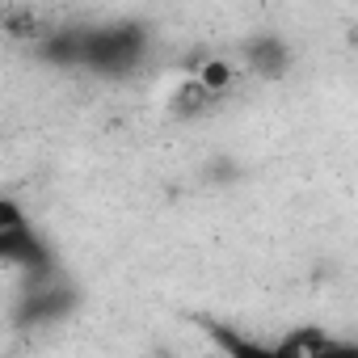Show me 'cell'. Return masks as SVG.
I'll list each match as a JSON object with an SVG mask.
<instances>
[{
  "instance_id": "3957f363",
  "label": "cell",
  "mask_w": 358,
  "mask_h": 358,
  "mask_svg": "<svg viewBox=\"0 0 358 358\" xmlns=\"http://www.w3.org/2000/svg\"><path fill=\"white\" fill-rule=\"evenodd\" d=\"M0 266H22V270H51V245L34 232V228H17V232H0Z\"/></svg>"
},
{
  "instance_id": "52a82bcc",
  "label": "cell",
  "mask_w": 358,
  "mask_h": 358,
  "mask_svg": "<svg viewBox=\"0 0 358 358\" xmlns=\"http://www.w3.org/2000/svg\"><path fill=\"white\" fill-rule=\"evenodd\" d=\"M211 101H215V97H211L199 80H186L182 89L169 97V110H173L177 118H199V114H207V110H211Z\"/></svg>"
},
{
  "instance_id": "277c9868",
  "label": "cell",
  "mask_w": 358,
  "mask_h": 358,
  "mask_svg": "<svg viewBox=\"0 0 358 358\" xmlns=\"http://www.w3.org/2000/svg\"><path fill=\"white\" fill-rule=\"evenodd\" d=\"M76 308V291L72 287H43L34 295H26V303L17 308V324H51L59 316H68Z\"/></svg>"
},
{
  "instance_id": "6da1fadb",
  "label": "cell",
  "mask_w": 358,
  "mask_h": 358,
  "mask_svg": "<svg viewBox=\"0 0 358 358\" xmlns=\"http://www.w3.org/2000/svg\"><path fill=\"white\" fill-rule=\"evenodd\" d=\"M143 51V34L135 26H114V30H89L80 34V64L76 68H97V72H118L131 68Z\"/></svg>"
},
{
  "instance_id": "30bf717a",
  "label": "cell",
  "mask_w": 358,
  "mask_h": 358,
  "mask_svg": "<svg viewBox=\"0 0 358 358\" xmlns=\"http://www.w3.org/2000/svg\"><path fill=\"white\" fill-rule=\"evenodd\" d=\"M308 358H358V345L354 341H337V337H329L320 350H312Z\"/></svg>"
},
{
  "instance_id": "5b68a950",
  "label": "cell",
  "mask_w": 358,
  "mask_h": 358,
  "mask_svg": "<svg viewBox=\"0 0 358 358\" xmlns=\"http://www.w3.org/2000/svg\"><path fill=\"white\" fill-rule=\"evenodd\" d=\"M0 30L9 38H51V13L47 9H34V5H0Z\"/></svg>"
},
{
  "instance_id": "9c48e42d",
  "label": "cell",
  "mask_w": 358,
  "mask_h": 358,
  "mask_svg": "<svg viewBox=\"0 0 358 358\" xmlns=\"http://www.w3.org/2000/svg\"><path fill=\"white\" fill-rule=\"evenodd\" d=\"M17 228H30V215L17 199H0V232H17Z\"/></svg>"
},
{
  "instance_id": "7a4b0ae2",
  "label": "cell",
  "mask_w": 358,
  "mask_h": 358,
  "mask_svg": "<svg viewBox=\"0 0 358 358\" xmlns=\"http://www.w3.org/2000/svg\"><path fill=\"white\" fill-rule=\"evenodd\" d=\"M207 333H211V341H215V350L224 354V358H299L287 341H257V337H249V333H241V329H232V324H207Z\"/></svg>"
},
{
  "instance_id": "8992f818",
  "label": "cell",
  "mask_w": 358,
  "mask_h": 358,
  "mask_svg": "<svg viewBox=\"0 0 358 358\" xmlns=\"http://www.w3.org/2000/svg\"><path fill=\"white\" fill-rule=\"evenodd\" d=\"M245 55H249L253 72H262V76H282V72L291 68V51H287V43L274 38V34L253 38V43L245 47Z\"/></svg>"
},
{
  "instance_id": "ba28073f",
  "label": "cell",
  "mask_w": 358,
  "mask_h": 358,
  "mask_svg": "<svg viewBox=\"0 0 358 358\" xmlns=\"http://www.w3.org/2000/svg\"><path fill=\"white\" fill-rule=\"evenodd\" d=\"M194 80H199V85H203L211 97H224V89L236 80V68H232L228 59H207V64L194 72Z\"/></svg>"
}]
</instances>
